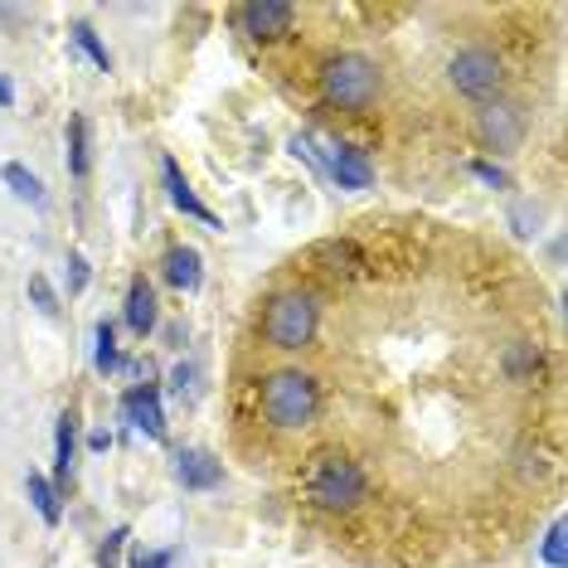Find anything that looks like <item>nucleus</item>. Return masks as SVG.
<instances>
[{"instance_id": "26", "label": "nucleus", "mask_w": 568, "mask_h": 568, "mask_svg": "<svg viewBox=\"0 0 568 568\" xmlns=\"http://www.w3.org/2000/svg\"><path fill=\"white\" fill-rule=\"evenodd\" d=\"M471 175L481 180V185H490V190H510V175L500 171L496 161H471Z\"/></svg>"}, {"instance_id": "31", "label": "nucleus", "mask_w": 568, "mask_h": 568, "mask_svg": "<svg viewBox=\"0 0 568 568\" xmlns=\"http://www.w3.org/2000/svg\"><path fill=\"white\" fill-rule=\"evenodd\" d=\"M88 447H93V452H108V447H112V433H93V437H88Z\"/></svg>"}, {"instance_id": "16", "label": "nucleus", "mask_w": 568, "mask_h": 568, "mask_svg": "<svg viewBox=\"0 0 568 568\" xmlns=\"http://www.w3.org/2000/svg\"><path fill=\"white\" fill-rule=\"evenodd\" d=\"M63 146H69L73 180H83L88 171H93V141H88V118H83V112H73L69 126H63Z\"/></svg>"}, {"instance_id": "20", "label": "nucleus", "mask_w": 568, "mask_h": 568, "mask_svg": "<svg viewBox=\"0 0 568 568\" xmlns=\"http://www.w3.org/2000/svg\"><path fill=\"white\" fill-rule=\"evenodd\" d=\"M69 34H73V44H79V49H83V54H88V59H93V63H98V69H102V73H112V49H108V44H102V34L93 30V24H88V20H73V30H69Z\"/></svg>"}, {"instance_id": "3", "label": "nucleus", "mask_w": 568, "mask_h": 568, "mask_svg": "<svg viewBox=\"0 0 568 568\" xmlns=\"http://www.w3.org/2000/svg\"><path fill=\"white\" fill-rule=\"evenodd\" d=\"M321 102L335 112H351V118H365L374 102L384 98V73L379 63L369 54H355V49H345V54H331L321 63Z\"/></svg>"}, {"instance_id": "23", "label": "nucleus", "mask_w": 568, "mask_h": 568, "mask_svg": "<svg viewBox=\"0 0 568 568\" xmlns=\"http://www.w3.org/2000/svg\"><path fill=\"white\" fill-rule=\"evenodd\" d=\"M63 267H69V296H83V292H88V282H93V267H88V257H83L79 248H69Z\"/></svg>"}, {"instance_id": "28", "label": "nucleus", "mask_w": 568, "mask_h": 568, "mask_svg": "<svg viewBox=\"0 0 568 568\" xmlns=\"http://www.w3.org/2000/svg\"><path fill=\"white\" fill-rule=\"evenodd\" d=\"M171 389L185 398V394H195V365H175L171 369Z\"/></svg>"}, {"instance_id": "15", "label": "nucleus", "mask_w": 568, "mask_h": 568, "mask_svg": "<svg viewBox=\"0 0 568 568\" xmlns=\"http://www.w3.org/2000/svg\"><path fill=\"white\" fill-rule=\"evenodd\" d=\"M0 180L10 185V195L24 200V204H34V210H44V200H49V190H44V180L30 171L24 161H6L0 165Z\"/></svg>"}, {"instance_id": "2", "label": "nucleus", "mask_w": 568, "mask_h": 568, "mask_svg": "<svg viewBox=\"0 0 568 568\" xmlns=\"http://www.w3.org/2000/svg\"><path fill=\"white\" fill-rule=\"evenodd\" d=\"M321 404H326V394H321L316 374L306 369H273L257 389V408H263L267 428L277 433H306L321 418Z\"/></svg>"}, {"instance_id": "7", "label": "nucleus", "mask_w": 568, "mask_h": 568, "mask_svg": "<svg viewBox=\"0 0 568 568\" xmlns=\"http://www.w3.org/2000/svg\"><path fill=\"white\" fill-rule=\"evenodd\" d=\"M321 146H326V151H316L321 171H326L341 190H369L374 185V161L359 146H351V141H321Z\"/></svg>"}, {"instance_id": "1", "label": "nucleus", "mask_w": 568, "mask_h": 568, "mask_svg": "<svg viewBox=\"0 0 568 568\" xmlns=\"http://www.w3.org/2000/svg\"><path fill=\"white\" fill-rule=\"evenodd\" d=\"M306 500L326 515H351L369 500V476L351 452L326 447L306 462Z\"/></svg>"}, {"instance_id": "21", "label": "nucleus", "mask_w": 568, "mask_h": 568, "mask_svg": "<svg viewBox=\"0 0 568 568\" xmlns=\"http://www.w3.org/2000/svg\"><path fill=\"white\" fill-rule=\"evenodd\" d=\"M30 302H34V312L49 316V321H59V312H63V306H59V292L49 287L44 273H30Z\"/></svg>"}, {"instance_id": "10", "label": "nucleus", "mask_w": 568, "mask_h": 568, "mask_svg": "<svg viewBox=\"0 0 568 568\" xmlns=\"http://www.w3.org/2000/svg\"><path fill=\"white\" fill-rule=\"evenodd\" d=\"M122 321L136 341H146L151 331L161 326V302H156V287L146 282V273H136L126 282V302H122Z\"/></svg>"}, {"instance_id": "4", "label": "nucleus", "mask_w": 568, "mask_h": 568, "mask_svg": "<svg viewBox=\"0 0 568 568\" xmlns=\"http://www.w3.org/2000/svg\"><path fill=\"white\" fill-rule=\"evenodd\" d=\"M316 331H321V302H316V292L292 287V292H277L273 302H267V312H263V341L273 345V351H282V355L306 351V345L316 341Z\"/></svg>"}, {"instance_id": "5", "label": "nucleus", "mask_w": 568, "mask_h": 568, "mask_svg": "<svg viewBox=\"0 0 568 568\" xmlns=\"http://www.w3.org/2000/svg\"><path fill=\"white\" fill-rule=\"evenodd\" d=\"M447 83H452V93H457V98L481 102V108H486V102H496L500 88H506V63H500L496 49L471 44V49H462V54H452Z\"/></svg>"}, {"instance_id": "8", "label": "nucleus", "mask_w": 568, "mask_h": 568, "mask_svg": "<svg viewBox=\"0 0 568 568\" xmlns=\"http://www.w3.org/2000/svg\"><path fill=\"white\" fill-rule=\"evenodd\" d=\"M122 418L146 437V443H165V404H161V384L141 379L122 394Z\"/></svg>"}, {"instance_id": "18", "label": "nucleus", "mask_w": 568, "mask_h": 568, "mask_svg": "<svg viewBox=\"0 0 568 568\" xmlns=\"http://www.w3.org/2000/svg\"><path fill=\"white\" fill-rule=\"evenodd\" d=\"M122 365L126 359H122V345H118V321L102 316L98 331H93V369L98 374H118Z\"/></svg>"}, {"instance_id": "17", "label": "nucleus", "mask_w": 568, "mask_h": 568, "mask_svg": "<svg viewBox=\"0 0 568 568\" xmlns=\"http://www.w3.org/2000/svg\"><path fill=\"white\" fill-rule=\"evenodd\" d=\"M24 490H30V506L40 510V520L54 529V525L63 520V496H59V486L49 481L44 471H30V476H24Z\"/></svg>"}, {"instance_id": "30", "label": "nucleus", "mask_w": 568, "mask_h": 568, "mask_svg": "<svg viewBox=\"0 0 568 568\" xmlns=\"http://www.w3.org/2000/svg\"><path fill=\"white\" fill-rule=\"evenodd\" d=\"M515 224H525V229H520V234L529 239V224H539V219H529V204H520V210H515Z\"/></svg>"}, {"instance_id": "14", "label": "nucleus", "mask_w": 568, "mask_h": 568, "mask_svg": "<svg viewBox=\"0 0 568 568\" xmlns=\"http://www.w3.org/2000/svg\"><path fill=\"white\" fill-rule=\"evenodd\" d=\"M73 457H79V408L69 404L59 413V428H54V476H49V481L59 486V496H69Z\"/></svg>"}, {"instance_id": "6", "label": "nucleus", "mask_w": 568, "mask_h": 568, "mask_svg": "<svg viewBox=\"0 0 568 568\" xmlns=\"http://www.w3.org/2000/svg\"><path fill=\"white\" fill-rule=\"evenodd\" d=\"M529 132V122H525V112L515 108V102H486L481 112H476V136H481V146L486 151H496V156H506V151H515L525 141Z\"/></svg>"}, {"instance_id": "19", "label": "nucleus", "mask_w": 568, "mask_h": 568, "mask_svg": "<svg viewBox=\"0 0 568 568\" xmlns=\"http://www.w3.org/2000/svg\"><path fill=\"white\" fill-rule=\"evenodd\" d=\"M500 369H506L510 379H535V374L545 369V351L529 341H515V345H506V355H500Z\"/></svg>"}, {"instance_id": "11", "label": "nucleus", "mask_w": 568, "mask_h": 568, "mask_svg": "<svg viewBox=\"0 0 568 568\" xmlns=\"http://www.w3.org/2000/svg\"><path fill=\"white\" fill-rule=\"evenodd\" d=\"M161 185H165V195H171V204H175V210L185 214V219H200L204 229H219V214L195 195V190H190V180H185V171H180L175 156L161 161Z\"/></svg>"}, {"instance_id": "24", "label": "nucleus", "mask_w": 568, "mask_h": 568, "mask_svg": "<svg viewBox=\"0 0 568 568\" xmlns=\"http://www.w3.org/2000/svg\"><path fill=\"white\" fill-rule=\"evenodd\" d=\"M316 257H326V263H331V273H341V263H355V243H341V239H331V243H321V248H316Z\"/></svg>"}, {"instance_id": "29", "label": "nucleus", "mask_w": 568, "mask_h": 568, "mask_svg": "<svg viewBox=\"0 0 568 568\" xmlns=\"http://www.w3.org/2000/svg\"><path fill=\"white\" fill-rule=\"evenodd\" d=\"M10 108H16V88H10V79L0 73V112H10Z\"/></svg>"}, {"instance_id": "22", "label": "nucleus", "mask_w": 568, "mask_h": 568, "mask_svg": "<svg viewBox=\"0 0 568 568\" xmlns=\"http://www.w3.org/2000/svg\"><path fill=\"white\" fill-rule=\"evenodd\" d=\"M126 539H132V529H126V525H118V529H108V539H102V545H98V568H122Z\"/></svg>"}, {"instance_id": "13", "label": "nucleus", "mask_w": 568, "mask_h": 568, "mask_svg": "<svg viewBox=\"0 0 568 568\" xmlns=\"http://www.w3.org/2000/svg\"><path fill=\"white\" fill-rule=\"evenodd\" d=\"M161 277L171 282L175 292H200L204 282V257L195 243H171V248L161 253Z\"/></svg>"}, {"instance_id": "27", "label": "nucleus", "mask_w": 568, "mask_h": 568, "mask_svg": "<svg viewBox=\"0 0 568 568\" xmlns=\"http://www.w3.org/2000/svg\"><path fill=\"white\" fill-rule=\"evenodd\" d=\"M132 568H175V549H136Z\"/></svg>"}, {"instance_id": "12", "label": "nucleus", "mask_w": 568, "mask_h": 568, "mask_svg": "<svg viewBox=\"0 0 568 568\" xmlns=\"http://www.w3.org/2000/svg\"><path fill=\"white\" fill-rule=\"evenodd\" d=\"M175 481L185 490H214L224 481V462L204 447H185V452H175Z\"/></svg>"}, {"instance_id": "25", "label": "nucleus", "mask_w": 568, "mask_h": 568, "mask_svg": "<svg viewBox=\"0 0 568 568\" xmlns=\"http://www.w3.org/2000/svg\"><path fill=\"white\" fill-rule=\"evenodd\" d=\"M539 554H545L549 568H564V520L549 525V535H545V545H539Z\"/></svg>"}, {"instance_id": "9", "label": "nucleus", "mask_w": 568, "mask_h": 568, "mask_svg": "<svg viewBox=\"0 0 568 568\" xmlns=\"http://www.w3.org/2000/svg\"><path fill=\"white\" fill-rule=\"evenodd\" d=\"M239 24H243L248 40L273 44V40H282V34H292L296 6H287V0H253V6H239Z\"/></svg>"}]
</instances>
